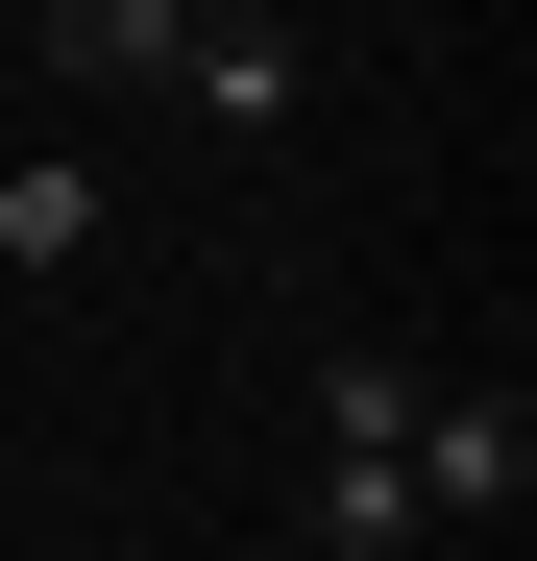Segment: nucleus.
<instances>
[{
	"label": "nucleus",
	"instance_id": "nucleus-1",
	"mask_svg": "<svg viewBox=\"0 0 537 561\" xmlns=\"http://www.w3.org/2000/svg\"><path fill=\"white\" fill-rule=\"evenodd\" d=\"M415 391H439V366L415 342H318V489H294V537L318 561H415Z\"/></svg>",
	"mask_w": 537,
	"mask_h": 561
},
{
	"label": "nucleus",
	"instance_id": "nucleus-2",
	"mask_svg": "<svg viewBox=\"0 0 537 561\" xmlns=\"http://www.w3.org/2000/svg\"><path fill=\"white\" fill-rule=\"evenodd\" d=\"M391 463H415V537H465V513H513V489H537V391H513V366H439Z\"/></svg>",
	"mask_w": 537,
	"mask_h": 561
},
{
	"label": "nucleus",
	"instance_id": "nucleus-3",
	"mask_svg": "<svg viewBox=\"0 0 537 561\" xmlns=\"http://www.w3.org/2000/svg\"><path fill=\"white\" fill-rule=\"evenodd\" d=\"M196 0H49V73H73V99H196Z\"/></svg>",
	"mask_w": 537,
	"mask_h": 561
},
{
	"label": "nucleus",
	"instance_id": "nucleus-4",
	"mask_svg": "<svg viewBox=\"0 0 537 561\" xmlns=\"http://www.w3.org/2000/svg\"><path fill=\"white\" fill-rule=\"evenodd\" d=\"M0 268H25V294H73V268H99V171H73V147L0 171Z\"/></svg>",
	"mask_w": 537,
	"mask_h": 561
},
{
	"label": "nucleus",
	"instance_id": "nucleus-5",
	"mask_svg": "<svg viewBox=\"0 0 537 561\" xmlns=\"http://www.w3.org/2000/svg\"><path fill=\"white\" fill-rule=\"evenodd\" d=\"M196 25H294V0H196Z\"/></svg>",
	"mask_w": 537,
	"mask_h": 561
}]
</instances>
